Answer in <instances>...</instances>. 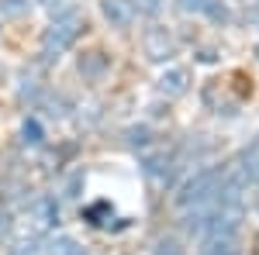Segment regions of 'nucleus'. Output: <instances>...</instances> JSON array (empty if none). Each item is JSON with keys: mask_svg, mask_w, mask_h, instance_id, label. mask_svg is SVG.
Masks as SVG:
<instances>
[{"mask_svg": "<svg viewBox=\"0 0 259 255\" xmlns=\"http://www.w3.org/2000/svg\"><path fill=\"white\" fill-rule=\"evenodd\" d=\"M228 183V166H214V169H200L197 176H190L183 183V190L177 193V207L183 214L197 211V207H207L214 203Z\"/></svg>", "mask_w": 259, "mask_h": 255, "instance_id": "f257e3e1", "label": "nucleus"}, {"mask_svg": "<svg viewBox=\"0 0 259 255\" xmlns=\"http://www.w3.org/2000/svg\"><path fill=\"white\" fill-rule=\"evenodd\" d=\"M83 28H87V21H83L80 11H62V14H56L52 24L45 28V35H41V56L45 59H59L66 48L76 45Z\"/></svg>", "mask_w": 259, "mask_h": 255, "instance_id": "f03ea898", "label": "nucleus"}, {"mask_svg": "<svg viewBox=\"0 0 259 255\" xmlns=\"http://www.w3.org/2000/svg\"><path fill=\"white\" fill-rule=\"evenodd\" d=\"M24 235H41V231H49L56 221H59V207H56V200H49V196H38V200H31L28 207H24Z\"/></svg>", "mask_w": 259, "mask_h": 255, "instance_id": "7ed1b4c3", "label": "nucleus"}, {"mask_svg": "<svg viewBox=\"0 0 259 255\" xmlns=\"http://www.w3.org/2000/svg\"><path fill=\"white\" fill-rule=\"evenodd\" d=\"M142 48H145V56L152 62H169L177 56V38H173V31L166 24H152L145 31V38H142Z\"/></svg>", "mask_w": 259, "mask_h": 255, "instance_id": "20e7f679", "label": "nucleus"}, {"mask_svg": "<svg viewBox=\"0 0 259 255\" xmlns=\"http://www.w3.org/2000/svg\"><path fill=\"white\" fill-rule=\"evenodd\" d=\"M100 14L111 28H132L139 18V4L135 0H100Z\"/></svg>", "mask_w": 259, "mask_h": 255, "instance_id": "39448f33", "label": "nucleus"}, {"mask_svg": "<svg viewBox=\"0 0 259 255\" xmlns=\"http://www.w3.org/2000/svg\"><path fill=\"white\" fill-rule=\"evenodd\" d=\"M156 86H159L162 97H169V100L183 97V93L190 90V73H187V69H180V66H169V69L156 79Z\"/></svg>", "mask_w": 259, "mask_h": 255, "instance_id": "423d86ee", "label": "nucleus"}, {"mask_svg": "<svg viewBox=\"0 0 259 255\" xmlns=\"http://www.w3.org/2000/svg\"><path fill=\"white\" fill-rule=\"evenodd\" d=\"M142 173L152 179L156 186H166L169 176H173V159L166 156V152H152V156L142 159Z\"/></svg>", "mask_w": 259, "mask_h": 255, "instance_id": "0eeeda50", "label": "nucleus"}, {"mask_svg": "<svg viewBox=\"0 0 259 255\" xmlns=\"http://www.w3.org/2000/svg\"><path fill=\"white\" fill-rule=\"evenodd\" d=\"M197 255H242L239 235H207L204 241H200Z\"/></svg>", "mask_w": 259, "mask_h": 255, "instance_id": "6e6552de", "label": "nucleus"}, {"mask_svg": "<svg viewBox=\"0 0 259 255\" xmlns=\"http://www.w3.org/2000/svg\"><path fill=\"white\" fill-rule=\"evenodd\" d=\"M107 69H111V59H107V52H100V48L83 52V56H80V73L87 79H100Z\"/></svg>", "mask_w": 259, "mask_h": 255, "instance_id": "1a4fd4ad", "label": "nucleus"}, {"mask_svg": "<svg viewBox=\"0 0 259 255\" xmlns=\"http://www.w3.org/2000/svg\"><path fill=\"white\" fill-rule=\"evenodd\" d=\"M45 255H87V248H83L76 238H69V235H56L52 241H49Z\"/></svg>", "mask_w": 259, "mask_h": 255, "instance_id": "9d476101", "label": "nucleus"}, {"mask_svg": "<svg viewBox=\"0 0 259 255\" xmlns=\"http://www.w3.org/2000/svg\"><path fill=\"white\" fill-rule=\"evenodd\" d=\"M11 255H45V248H41V245H38V238L24 235V238H21V241H18V245L11 248Z\"/></svg>", "mask_w": 259, "mask_h": 255, "instance_id": "9b49d317", "label": "nucleus"}, {"mask_svg": "<svg viewBox=\"0 0 259 255\" xmlns=\"http://www.w3.org/2000/svg\"><path fill=\"white\" fill-rule=\"evenodd\" d=\"M28 11V0H0V14L4 18H21Z\"/></svg>", "mask_w": 259, "mask_h": 255, "instance_id": "f8f14e48", "label": "nucleus"}, {"mask_svg": "<svg viewBox=\"0 0 259 255\" xmlns=\"http://www.w3.org/2000/svg\"><path fill=\"white\" fill-rule=\"evenodd\" d=\"M21 135H24V141H28V145H41V124H38L35 118H31V121H24Z\"/></svg>", "mask_w": 259, "mask_h": 255, "instance_id": "ddd939ff", "label": "nucleus"}, {"mask_svg": "<svg viewBox=\"0 0 259 255\" xmlns=\"http://www.w3.org/2000/svg\"><path fill=\"white\" fill-rule=\"evenodd\" d=\"M200 14H207L211 21H228V7H225V4H218V0H207Z\"/></svg>", "mask_w": 259, "mask_h": 255, "instance_id": "4468645a", "label": "nucleus"}, {"mask_svg": "<svg viewBox=\"0 0 259 255\" xmlns=\"http://www.w3.org/2000/svg\"><path fill=\"white\" fill-rule=\"evenodd\" d=\"M159 255H183V252H180V245L173 238H166V241H159Z\"/></svg>", "mask_w": 259, "mask_h": 255, "instance_id": "2eb2a0df", "label": "nucleus"}, {"mask_svg": "<svg viewBox=\"0 0 259 255\" xmlns=\"http://www.w3.org/2000/svg\"><path fill=\"white\" fill-rule=\"evenodd\" d=\"M180 4V11H187V14H190V11H204V4H207V0H177Z\"/></svg>", "mask_w": 259, "mask_h": 255, "instance_id": "dca6fc26", "label": "nucleus"}, {"mask_svg": "<svg viewBox=\"0 0 259 255\" xmlns=\"http://www.w3.org/2000/svg\"><path fill=\"white\" fill-rule=\"evenodd\" d=\"M249 21L259 28V4H252V7H249Z\"/></svg>", "mask_w": 259, "mask_h": 255, "instance_id": "f3484780", "label": "nucleus"}, {"mask_svg": "<svg viewBox=\"0 0 259 255\" xmlns=\"http://www.w3.org/2000/svg\"><path fill=\"white\" fill-rule=\"evenodd\" d=\"M35 4H41V7H49V11H56V4H59V0H35Z\"/></svg>", "mask_w": 259, "mask_h": 255, "instance_id": "a211bd4d", "label": "nucleus"}, {"mask_svg": "<svg viewBox=\"0 0 259 255\" xmlns=\"http://www.w3.org/2000/svg\"><path fill=\"white\" fill-rule=\"evenodd\" d=\"M256 56H259V45H256Z\"/></svg>", "mask_w": 259, "mask_h": 255, "instance_id": "6ab92c4d", "label": "nucleus"}, {"mask_svg": "<svg viewBox=\"0 0 259 255\" xmlns=\"http://www.w3.org/2000/svg\"><path fill=\"white\" fill-rule=\"evenodd\" d=\"M256 179H259V176H256Z\"/></svg>", "mask_w": 259, "mask_h": 255, "instance_id": "aec40b11", "label": "nucleus"}]
</instances>
